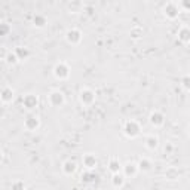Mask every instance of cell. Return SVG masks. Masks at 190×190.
Returning <instances> with one entry per match:
<instances>
[{
    "instance_id": "1",
    "label": "cell",
    "mask_w": 190,
    "mask_h": 190,
    "mask_svg": "<svg viewBox=\"0 0 190 190\" xmlns=\"http://www.w3.org/2000/svg\"><path fill=\"white\" fill-rule=\"evenodd\" d=\"M0 98H2L3 103L12 101V100H14V91H12V88H9V86L3 88V89H2V94H0Z\"/></svg>"
},
{
    "instance_id": "2",
    "label": "cell",
    "mask_w": 190,
    "mask_h": 190,
    "mask_svg": "<svg viewBox=\"0 0 190 190\" xmlns=\"http://www.w3.org/2000/svg\"><path fill=\"white\" fill-rule=\"evenodd\" d=\"M125 132H126L128 135H131V137L137 135V134H138V126H137V123H135V122H128L126 126H125Z\"/></svg>"
},
{
    "instance_id": "3",
    "label": "cell",
    "mask_w": 190,
    "mask_h": 190,
    "mask_svg": "<svg viewBox=\"0 0 190 190\" xmlns=\"http://www.w3.org/2000/svg\"><path fill=\"white\" fill-rule=\"evenodd\" d=\"M55 76L56 77H67L69 76V69L64 64H60L55 67Z\"/></svg>"
},
{
    "instance_id": "4",
    "label": "cell",
    "mask_w": 190,
    "mask_h": 190,
    "mask_svg": "<svg viewBox=\"0 0 190 190\" xmlns=\"http://www.w3.org/2000/svg\"><path fill=\"white\" fill-rule=\"evenodd\" d=\"M37 126H39V119L34 118V116H30V118L25 121V128H27V129H30V131L36 129Z\"/></svg>"
},
{
    "instance_id": "5",
    "label": "cell",
    "mask_w": 190,
    "mask_h": 190,
    "mask_svg": "<svg viewBox=\"0 0 190 190\" xmlns=\"http://www.w3.org/2000/svg\"><path fill=\"white\" fill-rule=\"evenodd\" d=\"M36 104H37V98H36L34 95H27L24 98V105L27 108H33V107H36Z\"/></svg>"
},
{
    "instance_id": "6",
    "label": "cell",
    "mask_w": 190,
    "mask_h": 190,
    "mask_svg": "<svg viewBox=\"0 0 190 190\" xmlns=\"http://www.w3.org/2000/svg\"><path fill=\"white\" fill-rule=\"evenodd\" d=\"M63 100H64V97H63V94L61 92H52L51 94V103L53 105H58V104L63 103Z\"/></svg>"
},
{
    "instance_id": "7",
    "label": "cell",
    "mask_w": 190,
    "mask_h": 190,
    "mask_svg": "<svg viewBox=\"0 0 190 190\" xmlns=\"http://www.w3.org/2000/svg\"><path fill=\"white\" fill-rule=\"evenodd\" d=\"M180 39H181L183 42H189L190 40V30L189 28H183V30L180 31Z\"/></svg>"
},
{
    "instance_id": "8",
    "label": "cell",
    "mask_w": 190,
    "mask_h": 190,
    "mask_svg": "<svg viewBox=\"0 0 190 190\" xmlns=\"http://www.w3.org/2000/svg\"><path fill=\"white\" fill-rule=\"evenodd\" d=\"M15 53H17L18 60H22V58H25V56L28 55V51H27L25 48H17V49H15Z\"/></svg>"
},
{
    "instance_id": "9",
    "label": "cell",
    "mask_w": 190,
    "mask_h": 190,
    "mask_svg": "<svg viewBox=\"0 0 190 190\" xmlns=\"http://www.w3.org/2000/svg\"><path fill=\"white\" fill-rule=\"evenodd\" d=\"M6 61H8L9 64H15V63L18 61L17 53H15V52H14V53H12V52H9V53H8V56H6Z\"/></svg>"
},
{
    "instance_id": "10",
    "label": "cell",
    "mask_w": 190,
    "mask_h": 190,
    "mask_svg": "<svg viewBox=\"0 0 190 190\" xmlns=\"http://www.w3.org/2000/svg\"><path fill=\"white\" fill-rule=\"evenodd\" d=\"M67 39H69L70 42H77L79 40V31H69Z\"/></svg>"
},
{
    "instance_id": "11",
    "label": "cell",
    "mask_w": 190,
    "mask_h": 190,
    "mask_svg": "<svg viewBox=\"0 0 190 190\" xmlns=\"http://www.w3.org/2000/svg\"><path fill=\"white\" fill-rule=\"evenodd\" d=\"M150 121H152V123H155V125H160L162 123V116L160 114H152V118H150Z\"/></svg>"
},
{
    "instance_id": "12",
    "label": "cell",
    "mask_w": 190,
    "mask_h": 190,
    "mask_svg": "<svg viewBox=\"0 0 190 190\" xmlns=\"http://www.w3.org/2000/svg\"><path fill=\"white\" fill-rule=\"evenodd\" d=\"M91 100H92V92H89V91L82 92V101H86V103H89Z\"/></svg>"
},
{
    "instance_id": "13",
    "label": "cell",
    "mask_w": 190,
    "mask_h": 190,
    "mask_svg": "<svg viewBox=\"0 0 190 190\" xmlns=\"http://www.w3.org/2000/svg\"><path fill=\"white\" fill-rule=\"evenodd\" d=\"M34 24L37 25V27H43V25H45V18L40 17V15L34 17Z\"/></svg>"
},
{
    "instance_id": "14",
    "label": "cell",
    "mask_w": 190,
    "mask_h": 190,
    "mask_svg": "<svg viewBox=\"0 0 190 190\" xmlns=\"http://www.w3.org/2000/svg\"><path fill=\"white\" fill-rule=\"evenodd\" d=\"M64 166H66V168H64V171H66V172H73L76 165H74L73 162H66V165H64Z\"/></svg>"
},
{
    "instance_id": "15",
    "label": "cell",
    "mask_w": 190,
    "mask_h": 190,
    "mask_svg": "<svg viewBox=\"0 0 190 190\" xmlns=\"http://www.w3.org/2000/svg\"><path fill=\"white\" fill-rule=\"evenodd\" d=\"M85 162H86L88 168H94V166H95V163H97V160H95V159H92V157H89V156L85 159Z\"/></svg>"
},
{
    "instance_id": "16",
    "label": "cell",
    "mask_w": 190,
    "mask_h": 190,
    "mask_svg": "<svg viewBox=\"0 0 190 190\" xmlns=\"http://www.w3.org/2000/svg\"><path fill=\"white\" fill-rule=\"evenodd\" d=\"M156 144H157V140L153 138V137H150V138L147 140V146L150 147V149H153V147H156Z\"/></svg>"
},
{
    "instance_id": "17",
    "label": "cell",
    "mask_w": 190,
    "mask_h": 190,
    "mask_svg": "<svg viewBox=\"0 0 190 190\" xmlns=\"http://www.w3.org/2000/svg\"><path fill=\"white\" fill-rule=\"evenodd\" d=\"M12 190H25V187H24L22 183L18 181V183H14V184H12Z\"/></svg>"
},
{
    "instance_id": "18",
    "label": "cell",
    "mask_w": 190,
    "mask_h": 190,
    "mask_svg": "<svg viewBox=\"0 0 190 190\" xmlns=\"http://www.w3.org/2000/svg\"><path fill=\"white\" fill-rule=\"evenodd\" d=\"M165 12H166L169 17H175V15H177V9H174L172 6H169L168 9H165Z\"/></svg>"
},
{
    "instance_id": "19",
    "label": "cell",
    "mask_w": 190,
    "mask_h": 190,
    "mask_svg": "<svg viewBox=\"0 0 190 190\" xmlns=\"http://www.w3.org/2000/svg\"><path fill=\"white\" fill-rule=\"evenodd\" d=\"M110 169H111V171H113V172H118V171H119V163H118V162H114V160H113V162H111V163H110Z\"/></svg>"
},
{
    "instance_id": "20",
    "label": "cell",
    "mask_w": 190,
    "mask_h": 190,
    "mask_svg": "<svg viewBox=\"0 0 190 190\" xmlns=\"http://www.w3.org/2000/svg\"><path fill=\"white\" fill-rule=\"evenodd\" d=\"M8 30H9V27H8L6 24H0V34L5 36L6 33H8Z\"/></svg>"
},
{
    "instance_id": "21",
    "label": "cell",
    "mask_w": 190,
    "mask_h": 190,
    "mask_svg": "<svg viewBox=\"0 0 190 190\" xmlns=\"http://www.w3.org/2000/svg\"><path fill=\"white\" fill-rule=\"evenodd\" d=\"M126 172H128V174H134V172H135V165H132V163L126 165Z\"/></svg>"
},
{
    "instance_id": "22",
    "label": "cell",
    "mask_w": 190,
    "mask_h": 190,
    "mask_svg": "<svg viewBox=\"0 0 190 190\" xmlns=\"http://www.w3.org/2000/svg\"><path fill=\"white\" fill-rule=\"evenodd\" d=\"M183 85H184V86L187 88V89H190V77H189V76L183 79Z\"/></svg>"
},
{
    "instance_id": "23",
    "label": "cell",
    "mask_w": 190,
    "mask_h": 190,
    "mask_svg": "<svg viewBox=\"0 0 190 190\" xmlns=\"http://www.w3.org/2000/svg\"><path fill=\"white\" fill-rule=\"evenodd\" d=\"M114 183H116V184H122V178L116 175V177H114Z\"/></svg>"
},
{
    "instance_id": "24",
    "label": "cell",
    "mask_w": 190,
    "mask_h": 190,
    "mask_svg": "<svg viewBox=\"0 0 190 190\" xmlns=\"http://www.w3.org/2000/svg\"><path fill=\"white\" fill-rule=\"evenodd\" d=\"M141 168H144V169H149V163H147V162H141Z\"/></svg>"
}]
</instances>
